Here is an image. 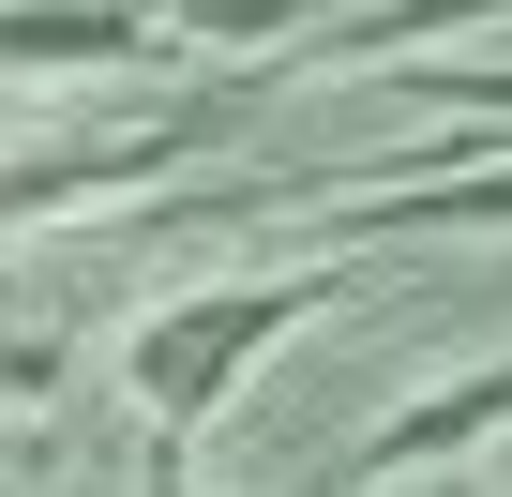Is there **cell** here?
<instances>
[{
    "label": "cell",
    "mask_w": 512,
    "mask_h": 497,
    "mask_svg": "<svg viewBox=\"0 0 512 497\" xmlns=\"http://www.w3.org/2000/svg\"><path fill=\"white\" fill-rule=\"evenodd\" d=\"M256 332H272V302H226V317L166 332V347H151V392H166V407H196V392H211V362H241Z\"/></svg>",
    "instance_id": "obj_1"
}]
</instances>
